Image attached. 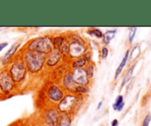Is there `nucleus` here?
Listing matches in <instances>:
<instances>
[{
  "label": "nucleus",
  "instance_id": "f257e3e1",
  "mask_svg": "<svg viewBox=\"0 0 151 126\" xmlns=\"http://www.w3.org/2000/svg\"><path fill=\"white\" fill-rule=\"evenodd\" d=\"M20 52L29 75H39L43 70L46 69L47 54L24 49L21 50Z\"/></svg>",
  "mask_w": 151,
  "mask_h": 126
},
{
  "label": "nucleus",
  "instance_id": "f03ea898",
  "mask_svg": "<svg viewBox=\"0 0 151 126\" xmlns=\"http://www.w3.org/2000/svg\"><path fill=\"white\" fill-rule=\"evenodd\" d=\"M5 67H7L12 79L16 84L19 90L20 86H22L24 83L29 75L20 51L17 55L13 57V59Z\"/></svg>",
  "mask_w": 151,
  "mask_h": 126
},
{
  "label": "nucleus",
  "instance_id": "7ed1b4c3",
  "mask_svg": "<svg viewBox=\"0 0 151 126\" xmlns=\"http://www.w3.org/2000/svg\"><path fill=\"white\" fill-rule=\"evenodd\" d=\"M85 97L83 95L66 93L63 99L56 105L61 114H71L75 116L83 103Z\"/></svg>",
  "mask_w": 151,
  "mask_h": 126
},
{
  "label": "nucleus",
  "instance_id": "20e7f679",
  "mask_svg": "<svg viewBox=\"0 0 151 126\" xmlns=\"http://www.w3.org/2000/svg\"><path fill=\"white\" fill-rule=\"evenodd\" d=\"M22 49L42 53L47 55L54 49L52 45V36L46 35L44 36L33 38L28 41L22 48Z\"/></svg>",
  "mask_w": 151,
  "mask_h": 126
},
{
  "label": "nucleus",
  "instance_id": "39448f33",
  "mask_svg": "<svg viewBox=\"0 0 151 126\" xmlns=\"http://www.w3.org/2000/svg\"><path fill=\"white\" fill-rule=\"evenodd\" d=\"M66 94V91L60 84L54 81L47 84L45 89H43V98L45 103L48 104V106H56Z\"/></svg>",
  "mask_w": 151,
  "mask_h": 126
},
{
  "label": "nucleus",
  "instance_id": "423d86ee",
  "mask_svg": "<svg viewBox=\"0 0 151 126\" xmlns=\"http://www.w3.org/2000/svg\"><path fill=\"white\" fill-rule=\"evenodd\" d=\"M19 88L12 79L7 67L0 69V99L14 95Z\"/></svg>",
  "mask_w": 151,
  "mask_h": 126
},
{
  "label": "nucleus",
  "instance_id": "0eeeda50",
  "mask_svg": "<svg viewBox=\"0 0 151 126\" xmlns=\"http://www.w3.org/2000/svg\"><path fill=\"white\" fill-rule=\"evenodd\" d=\"M60 116V113L56 106L51 105L41 110L40 118L48 126H58Z\"/></svg>",
  "mask_w": 151,
  "mask_h": 126
},
{
  "label": "nucleus",
  "instance_id": "6e6552de",
  "mask_svg": "<svg viewBox=\"0 0 151 126\" xmlns=\"http://www.w3.org/2000/svg\"><path fill=\"white\" fill-rule=\"evenodd\" d=\"M88 51V47L87 44L81 43L78 42H69V50L67 56L65 59H69V60L77 59L84 56V54Z\"/></svg>",
  "mask_w": 151,
  "mask_h": 126
},
{
  "label": "nucleus",
  "instance_id": "1a4fd4ad",
  "mask_svg": "<svg viewBox=\"0 0 151 126\" xmlns=\"http://www.w3.org/2000/svg\"><path fill=\"white\" fill-rule=\"evenodd\" d=\"M64 56L60 51L53 49L51 52L47 55L46 59V68L54 69L64 61Z\"/></svg>",
  "mask_w": 151,
  "mask_h": 126
},
{
  "label": "nucleus",
  "instance_id": "9d476101",
  "mask_svg": "<svg viewBox=\"0 0 151 126\" xmlns=\"http://www.w3.org/2000/svg\"><path fill=\"white\" fill-rule=\"evenodd\" d=\"M71 73H72L73 81L77 85L87 86H90L91 81L87 76L85 67L84 68L71 69Z\"/></svg>",
  "mask_w": 151,
  "mask_h": 126
},
{
  "label": "nucleus",
  "instance_id": "9b49d317",
  "mask_svg": "<svg viewBox=\"0 0 151 126\" xmlns=\"http://www.w3.org/2000/svg\"><path fill=\"white\" fill-rule=\"evenodd\" d=\"M62 87L64 89L66 93H75V89L78 85L75 83L72 79L71 69L68 70L61 79V83H60Z\"/></svg>",
  "mask_w": 151,
  "mask_h": 126
},
{
  "label": "nucleus",
  "instance_id": "f8f14e48",
  "mask_svg": "<svg viewBox=\"0 0 151 126\" xmlns=\"http://www.w3.org/2000/svg\"><path fill=\"white\" fill-rule=\"evenodd\" d=\"M21 45V42L17 41V42H14L13 45H11L10 49L6 52V54H4L3 58L1 59V64L4 67L7 66L8 64V63L13 59V57L16 56V53L17 52L18 49L20 47Z\"/></svg>",
  "mask_w": 151,
  "mask_h": 126
},
{
  "label": "nucleus",
  "instance_id": "ddd939ff",
  "mask_svg": "<svg viewBox=\"0 0 151 126\" xmlns=\"http://www.w3.org/2000/svg\"><path fill=\"white\" fill-rule=\"evenodd\" d=\"M129 56H130V49H128L126 51V52H125V56H124L123 59H122V60L121 61L119 67H117L116 72H115V75H114L115 80H116V79L119 77V76L121 74V73L122 72V70H123V68L125 67V64H126L127 62H128V59H129Z\"/></svg>",
  "mask_w": 151,
  "mask_h": 126
},
{
  "label": "nucleus",
  "instance_id": "4468645a",
  "mask_svg": "<svg viewBox=\"0 0 151 126\" xmlns=\"http://www.w3.org/2000/svg\"><path fill=\"white\" fill-rule=\"evenodd\" d=\"M88 64L86 60L83 57H81L77 59H74L71 61L69 63V67L70 69H76V68H84Z\"/></svg>",
  "mask_w": 151,
  "mask_h": 126
},
{
  "label": "nucleus",
  "instance_id": "2eb2a0df",
  "mask_svg": "<svg viewBox=\"0 0 151 126\" xmlns=\"http://www.w3.org/2000/svg\"><path fill=\"white\" fill-rule=\"evenodd\" d=\"M73 115L71 114H60L58 126H71L73 120Z\"/></svg>",
  "mask_w": 151,
  "mask_h": 126
},
{
  "label": "nucleus",
  "instance_id": "dca6fc26",
  "mask_svg": "<svg viewBox=\"0 0 151 126\" xmlns=\"http://www.w3.org/2000/svg\"><path fill=\"white\" fill-rule=\"evenodd\" d=\"M116 34V29L113 30H108L103 34V42L105 45H108L110 44L111 41L114 39Z\"/></svg>",
  "mask_w": 151,
  "mask_h": 126
},
{
  "label": "nucleus",
  "instance_id": "f3484780",
  "mask_svg": "<svg viewBox=\"0 0 151 126\" xmlns=\"http://www.w3.org/2000/svg\"><path fill=\"white\" fill-rule=\"evenodd\" d=\"M124 105H125V103H124V98L122 95H118L117 98L115 100L114 103L113 104L112 107H113V109L115 111H121L124 108Z\"/></svg>",
  "mask_w": 151,
  "mask_h": 126
},
{
  "label": "nucleus",
  "instance_id": "a211bd4d",
  "mask_svg": "<svg viewBox=\"0 0 151 126\" xmlns=\"http://www.w3.org/2000/svg\"><path fill=\"white\" fill-rule=\"evenodd\" d=\"M135 65L136 64H133V65L130 67L129 70L127 71V73H125V76H124V78H123V80H122V84H121L120 89H122V88L124 87V86H125V85L126 84L128 81H129L130 79H131L133 73H134V67H135Z\"/></svg>",
  "mask_w": 151,
  "mask_h": 126
},
{
  "label": "nucleus",
  "instance_id": "6ab92c4d",
  "mask_svg": "<svg viewBox=\"0 0 151 126\" xmlns=\"http://www.w3.org/2000/svg\"><path fill=\"white\" fill-rule=\"evenodd\" d=\"M85 70L86 71L88 79L90 80H91L94 78V70H95V68H94V63L93 62L88 63L86 64V66L85 67Z\"/></svg>",
  "mask_w": 151,
  "mask_h": 126
},
{
  "label": "nucleus",
  "instance_id": "aec40b11",
  "mask_svg": "<svg viewBox=\"0 0 151 126\" xmlns=\"http://www.w3.org/2000/svg\"><path fill=\"white\" fill-rule=\"evenodd\" d=\"M87 33L90 35V36H94L96 37L97 38H103V33L100 29H97V28H91V29H88L87 31Z\"/></svg>",
  "mask_w": 151,
  "mask_h": 126
},
{
  "label": "nucleus",
  "instance_id": "412c9836",
  "mask_svg": "<svg viewBox=\"0 0 151 126\" xmlns=\"http://www.w3.org/2000/svg\"><path fill=\"white\" fill-rule=\"evenodd\" d=\"M89 90V86L78 85L75 89V94H79V95H86L87 93H88Z\"/></svg>",
  "mask_w": 151,
  "mask_h": 126
},
{
  "label": "nucleus",
  "instance_id": "4be33fe9",
  "mask_svg": "<svg viewBox=\"0 0 151 126\" xmlns=\"http://www.w3.org/2000/svg\"><path fill=\"white\" fill-rule=\"evenodd\" d=\"M140 53H141L140 48L138 46V45H137V46L134 47V49L132 50L131 54H131V57H130V59H137V57L140 55Z\"/></svg>",
  "mask_w": 151,
  "mask_h": 126
},
{
  "label": "nucleus",
  "instance_id": "5701e85b",
  "mask_svg": "<svg viewBox=\"0 0 151 126\" xmlns=\"http://www.w3.org/2000/svg\"><path fill=\"white\" fill-rule=\"evenodd\" d=\"M137 27H132L131 28V30H130L129 35H128V40H129L130 43H132L133 40L134 39V37H135L136 32H137Z\"/></svg>",
  "mask_w": 151,
  "mask_h": 126
},
{
  "label": "nucleus",
  "instance_id": "b1692460",
  "mask_svg": "<svg viewBox=\"0 0 151 126\" xmlns=\"http://www.w3.org/2000/svg\"><path fill=\"white\" fill-rule=\"evenodd\" d=\"M109 48H108L106 46L102 47V49H101L102 59H106L108 57V56H109Z\"/></svg>",
  "mask_w": 151,
  "mask_h": 126
},
{
  "label": "nucleus",
  "instance_id": "393cba45",
  "mask_svg": "<svg viewBox=\"0 0 151 126\" xmlns=\"http://www.w3.org/2000/svg\"><path fill=\"white\" fill-rule=\"evenodd\" d=\"M150 121H151V114L150 113H147V114L145 116L144 120H143L142 126H149Z\"/></svg>",
  "mask_w": 151,
  "mask_h": 126
},
{
  "label": "nucleus",
  "instance_id": "a878e982",
  "mask_svg": "<svg viewBox=\"0 0 151 126\" xmlns=\"http://www.w3.org/2000/svg\"><path fill=\"white\" fill-rule=\"evenodd\" d=\"M34 126H48V125H46L45 123L41 120V118H39L36 122H35V123H34Z\"/></svg>",
  "mask_w": 151,
  "mask_h": 126
},
{
  "label": "nucleus",
  "instance_id": "bb28decb",
  "mask_svg": "<svg viewBox=\"0 0 151 126\" xmlns=\"http://www.w3.org/2000/svg\"><path fill=\"white\" fill-rule=\"evenodd\" d=\"M7 45H8V42H1V43H0V51H2L4 48H6V47L7 46Z\"/></svg>",
  "mask_w": 151,
  "mask_h": 126
},
{
  "label": "nucleus",
  "instance_id": "cd10ccee",
  "mask_svg": "<svg viewBox=\"0 0 151 126\" xmlns=\"http://www.w3.org/2000/svg\"><path fill=\"white\" fill-rule=\"evenodd\" d=\"M111 125V126H118L119 125V121L116 119H114V120H112Z\"/></svg>",
  "mask_w": 151,
  "mask_h": 126
},
{
  "label": "nucleus",
  "instance_id": "c85d7f7f",
  "mask_svg": "<svg viewBox=\"0 0 151 126\" xmlns=\"http://www.w3.org/2000/svg\"><path fill=\"white\" fill-rule=\"evenodd\" d=\"M102 105H103V101H100V103H98V105H97V110L100 109V108L102 107Z\"/></svg>",
  "mask_w": 151,
  "mask_h": 126
},
{
  "label": "nucleus",
  "instance_id": "c756f323",
  "mask_svg": "<svg viewBox=\"0 0 151 126\" xmlns=\"http://www.w3.org/2000/svg\"><path fill=\"white\" fill-rule=\"evenodd\" d=\"M0 61H1V59H0Z\"/></svg>",
  "mask_w": 151,
  "mask_h": 126
}]
</instances>
